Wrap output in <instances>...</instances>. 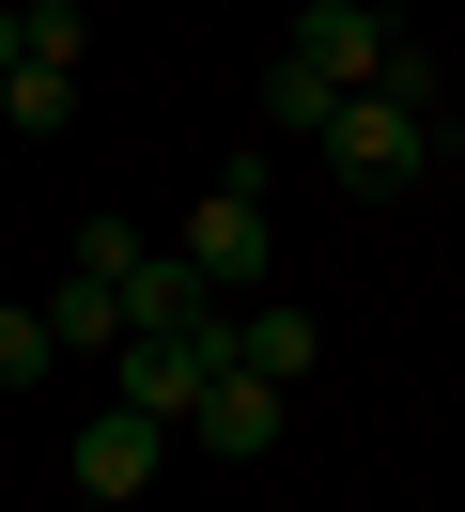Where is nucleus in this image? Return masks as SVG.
<instances>
[{"label": "nucleus", "mask_w": 465, "mask_h": 512, "mask_svg": "<svg viewBox=\"0 0 465 512\" xmlns=\"http://www.w3.org/2000/svg\"><path fill=\"white\" fill-rule=\"evenodd\" d=\"M47 326H62V357H93V373H109L140 311H124V280H93V264H62V280H47Z\"/></svg>", "instance_id": "nucleus-7"}, {"label": "nucleus", "mask_w": 465, "mask_h": 512, "mask_svg": "<svg viewBox=\"0 0 465 512\" xmlns=\"http://www.w3.org/2000/svg\"><path fill=\"white\" fill-rule=\"evenodd\" d=\"M155 466H171V419H140L109 388V404L78 419V497H155Z\"/></svg>", "instance_id": "nucleus-4"}, {"label": "nucleus", "mask_w": 465, "mask_h": 512, "mask_svg": "<svg viewBox=\"0 0 465 512\" xmlns=\"http://www.w3.org/2000/svg\"><path fill=\"white\" fill-rule=\"evenodd\" d=\"M0 109H16V125H62V109H78V63H16V78H0Z\"/></svg>", "instance_id": "nucleus-12"}, {"label": "nucleus", "mask_w": 465, "mask_h": 512, "mask_svg": "<svg viewBox=\"0 0 465 512\" xmlns=\"http://www.w3.org/2000/svg\"><path fill=\"white\" fill-rule=\"evenodd\" d=\"M124 311H140V326H202V311H233V295H217L186 249H140V264H124Z\"/></svg>", "instance_id": "nucleus-8"}, {"label": "nucleus", "mask_w": 465, "mask_h": 512, "mask_svg": "<svg viewBox=\"0 0 465 512\" xmlns=\"http://www.w3.org/2000/svg\"><path fill=\"white\" fill-rule=\"evenodd\" d=\"M279 404H295V388H264V373H217L202 404H186V450H217V466H264V450H279Z\"/></svg>", "instance_id": "nucleus-5"}, {"label": "nucleus", "mask_w": 465, "mask_h": 512, "mask_svg": "<svg viewBox=\"0 0 465 512\" xmlns=\"http://www.w3.org/2000/svg\"><path fill=\"white\" fill-rule=\"evenodd\" d=\"M78 47H93L78 0H16V63H78Z\"/></svg>", "instance_id": "nucleus-9"}, {"label": "nucleus", "mask_w": 465, "mask_h": 512, "mask_svg": "<svg viewBox=\"0 0 465 512\" xmlns=\"http://www.w3.org/2000/svg\"><path fill=\"white\" fill-rule=\"evenodd\" d=\"M326 109H341L326 78H295V63H264V125H279V140H326Z\"/></svg>", "instance_id": "nucleus-11"}, {"label": "nucleus", "mask_w": 465, "mask_h": 512, "mask_svg": "<svg viewBox=\"0 0 465 512\" xmlns=\"http://www.w3.org/2000/svg\"><path fill=\"white\" fill-rule=\"evenodd\" d=\"M171 249L202 264L217 295H264V264H279V233H264V156H233V171H217V187H202V218H186Z\"/></svg>", "instance_id": "nucleus-2"}, {"label": "nucleus", "mask_w": 465, "mask_h": 512, "mask_svg": "<svg viewBox=\"0 0 465 512\" xmlns=\"http://www.w3.org/2000/svg\"><path fill=\"white\" fill-rule=\"evenodd\" d=\"M31 373H62V326H47V295H31V311H0V388H31Z\"/></svg>", "instance_id": "nucleus-10"}, {"label": "nucleus", "mask_w": 465, "mask_h": 512, "mask_svg": "<svg viewBox=\"0 0 465 512\" xmlns=\"http://www.w3.org/2000/svg\"><path fill=\"white\" fill-rule=\"evenodd\" d=\"M310 156H326V171H341L357 202H403V187H419L434 156H450V109H403V94H341Z\"/></svg>", "instance_id": "nucleus-1"}, {"label": "nucleus", "mask_w": 465, "mask_h": 512, "mask_svg": "<svg viewBox=\"0 0 465 512\" xmlns=\"http://www.w3.org/2000/svg\"><path fill=\"white\" fill-rule=\"evenodd\" d=\"M0 78H16V0H0Z\"/></svg>", "instance_id": "nucleus-13"}, {"label": "nucleus", "mask_w": 465, "mask_h": 512, "mask_svg": "<svg viewBox=\"0 0 465 512\" xmlns=\"http://www.w3.org/2000/svg\"><path fill=\"white\" fill-rule=\"evenodd\" d=\"M279 63L326 78V94H372V78H388V16H372V0H310L295 32H279Z\"/></svg>", "instance_id": "nucleus-3"}, {"label": "nucleus", "mask_w": 465, "mask_h": 512, "mask_svg": "<svg viewBox=\"0 0 465 512\" xmlns=\"http://www.w3.org/2000/svg\"><path fill=\"white\" fill-rule=\"evenodd\" d=\"M310 342H326V326H310L295 295H233V373H264V388H295V373H310Z\"/></svg>", "instance_id": "nucleus-6"}]
</instances>
